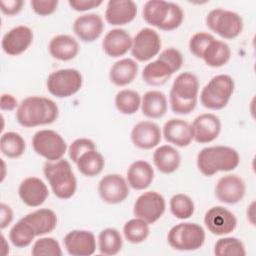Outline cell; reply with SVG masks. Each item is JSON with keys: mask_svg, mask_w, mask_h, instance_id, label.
Instances as JSON below:
<instances>
[{"mask_svg": "<svg viewBox=\"0 0 256 256\" xmlns=\"http://www.w3.org/2000/svg\"><path fill=\"white\" fill-rule=\"evenodd\" d=\"M59 115L57 104L42 96H29L21 101L16 110V120L24 127L31 128L55 122Z\"/></svg>", "mask_w": 256, "mask_h": 256, "instance_id": "obj_1", "label": "cell"}, {"mask_svg": "<svg viewBox=\"0 0 256 256\" xmlns=\"http://www.w3.org/2000/svg\"><path fill=\"white\" fill-rule=\"evenodd\" d=\"M196 163L201 174L211 177L221 171L228 172L236 169L240 163V155L229 146H209L199 151Z\"/></svg>", "mask_w": 256, "mask_h": 256, "instance_id": "obj_2", "label": "cell"}, {"mask_svg": "<svg viewBox=\"0 0 256 256\" xmlns=\"http://www.w3.org/2000/svg\"><path fill=\"white\" fill-rule=\"evenodd\" d=\"M145 22L163 31L177 29L184 20L182 8L174 3L164 0H149L142 10Z\"/></svg>", "mask_w": 256, "mask_h": 256, "instance_id": "obj_3", "label": "cell"}, {"mask_svg": "<svg viewBox=\"0 0 256 256\" xmlns=\"http://www.w3.org/2000/svg\"><path fill=\"white\" fill-rule=\"evenodd\" d=\"M199 81L195 74L183 72L179 74L171 87L169 103L175 114L185 115L191 113L197 104Z\"/></svg>", "mask_w": 256, "mask_h": 256, "instance_id": "obj_4", "label": "cell"}, {"mask_svg": "<svg viewBox=\"0 0 256 256\" xmlns=\"http://www.w3.org/2000/svg\"><path fill=\"white\" fill-rule=\"evenodd\" d=\"M43 173L57 198L67 200L75 194L77 180L67 160L62 158L57 161H47L44 164Z\"/></svg>", "mask_w": 256, "mask_h": 256, "instance_id": "obj_5", "label": "cell"}, {"mask_svg": "<svg viewBox=\"0 0 256 256\" xmlns=\"http://www.w3.org/2000/svg\"><path fill=\"white\" fill-rule=\"evenodd\" d=\"M235 89L231 76L219 74L212 77L202 88L200 93L201 104L210 110H221L230 101Z\"/></svg>", "mask_w": 256, "mask_h": 256, "instance_id": "obj_6", "label": "cell"}, {"mask_svg": "<svg viewBox=\"0 0 256 256\" xmlns=\"http://www.w3.org/2000/svg\"><path fill=\"white\" fill-rule=\"evenodd\" d=\"M205 231L197 223L183 222L173 226L168 234L167 241L171 248L178 251H195L205 242Z\"/></svg>", "mask_w": 256, "mask_h": 256, "instance_id": "obj_7", "label": "cell"}, {"mask_svg": "<svg viewBox=\"0 0 256 256\" xmlns=\"http://www.w3.org/2000/svg\"><path fill=\"white\" fill-rule=\"evenodd\" d=\"M207 27L224 39H234L243 30L242 17L233 11L223 8L211 10L206 16Z\"/></svg>", "mask_w": 256, "mask_h": 256, "instance_id": "obj_8", "label": "cell"}, {"mask_svg": "<svg viewBox=\"0 0 256 256\" xmlns=\"http://www.w3.org/2000/svg\"><path fill=\"white\" fill-rule=\"evenodd\" d=\"M83 77L73 68L59 69L52 72L46 81L49 93L57 98H67L76 94L82 87Z\"/></svg>", "mask_w": 256, "mask_h": 256, "instance_id": "obj_9", "label": "cell"}, {"mask_svg": "<svg viewBox=\"0 0 256 256\" xmlns=\"http://www.w3.org/2000/svg\"><path fill=\"white\" fill-rule=\"evenodd\" d=\"M32 147L36 154L48 161L62 159L67 150L64 138L56 131L50 129L37 131L32 138Z\"/></svg>", "mask_w": 256, "mask_h": 256, "instance_id": "obj_10", "label": "cell"}, {"mask_svg": "<svg viewBox=\"0 0 256 256\" xmlns=\"http://www.w3.org/2000/svg\"><path fill=\"white\" fill-rule=\"evenodd\" d=\"M166 202L164 197L156 191H147L142 193L135 201L133 206L134 216L153 224L164 214Z\"/></svg>", "mask_w": 256, "mask_h": 256, "instance_id": "obj_11", "label": "cell"}, {"mask_svg": "<svg viewBox=\"0 0 256 256\" xmlns=\"http://www.w3.org/2000/svg\"><path fill=\"white\" fill-rule=\"evenodd\" d=\"M161 46V38L157 31L145 27L139 30L133 38L131 54L137 61L146 62L160 52Z\"/></svg>", "mask_w": 256, "mask_h": 256, "instance_id": "obj_12", "label": "cell"}, {"mask_svg": "<svg viewBox=\"0 0 256 256\" xmlns=\"http://www.w3.org/2000/svg\"><path fill=\"white\" fill-rule=\"evenodd\" d=\"M100 198L108 204H119L129 195L127 180L116 173L105 175L98 184Z\"/></svg>", "mask_w": 256, "mask_h": 256, "instance_id": "obj_13", "label": "cell"}, {"mask_svg": "<svg viewBox=\"0 0 256 256\" xmlns=\"http://www.w3.org/2000/svg\"><path fill=\"white\" fill-rule=\"evenodd\" d=\"M206 228L214 235H227L233 232L237 226L235 215L223 206L211 207L204 216Z\"/></svg>", "mask_w": 256, "mask_h": 256, "instance_id": "obj_14", "label": "cell"}, {"mask_svg": "<svg viewBox=\"0 0 256 256\" xmlns=\"http://www.w3.org/2000/svg\"><path fill=\"white\" fill-rule=\"evenodd\" d=\"M246 184L236 174H227L221 177L215 186L216 198L225 204L239 203L245 196Z\"/></svg>", "mask_w": 256, "mask_h": 256, "instance_id": "obj_15", "label": "cell"}, {"mask_svg": "<svg viewBox=\"0 0 256 256\" xmlns=\"http://www.w3.org/2000/svg\"><path fill=\"white\" fill-rule=\"evenodd\" d=\"M190 126L193 140L200 144L214 141L221 132V121L218 116L212 113L200 114Z\"/></svg>", "mask_w": 256, "mask_h": 256, "instance_id": "obj_16", "label": "cell"}, {"mask_svg": "<svg viewBox=\"0 0 256 256\" xmlns=\"http://www.w3.org/2000/svg\"><path fill=\"white\" fill-rule=\"evenodd\" d=\"M33 42V31L26 25L13 27L6 32L2 38L1 46L3 51L10 56H17L24 53Z\"/></svg>", "mask_w": 256, "mask_h": 256, "instance_id": "obj_17", "label": "cell"}, {"mask_svg": "<svg viewBox=\"0 0 256 256\" xmlns=\"http://www.w3.org/2000/svg\"><path fill=\"white\" fill-rule=\"evenodd\" d=\"M64 246L69 255L90 256L96 250V238L91 231L72 230L63 239Z\"/></svg>", "mask_w": 256, "mask_h": 256, "instance_id": "obj_18", "label": "cell"}, {"mask_svg": "<svg viewBox=\"0 0 256 256\" xmlns=\"http://www.w3.org/2000/svg\"><path fill=\"white\" fill-rule=\"evenodd\" d=\"M104 29L102 17L97 13H87L77 17L73 23L75 35L83 42L90 43L97 40Z\"/></svg>", "mask_w": 256, "mask_h": 256, "instance_id": "obj_19", "label": "cell"}, {"mask_svg": "<svg viewBox=\"0 0 256 256\" xmlns=\"http://www.w3.org/2000/svg\"><path fill=\"white\" fill-rule=\"evenodd\" d=\"M160 127L152 121H140L131 130V141L137 148L149 150L156 147L161 141Z\"/></svg>", "mask_w": 256, "mask_h": 256, "instance_id": "obj_20", "label": "cell"}, {"mask_svg": "<svg viewBox=\"0 0 256 256\" xmlns=\"http://www.w3.org/2000/svg\"><path fill=\"white\" fill-rule=\"evenodd\" d=\"M18 194L22 202L29 207L42 205L49 195L46 184L38 177H27L21 181Z\"/></svg>", "mask_w": 256, "mask_h": 256, "instance_id": "obj_21", "label": "cell"}, {"mask_svg": "<svg viewBox=\"0 0 256 256\" xmlns=\"http://www.w3.org/2000/svg\"><path fill=\"white\" fill-rule=\"evenodd\" d=\"M137 14V5L132 0H110L105 10V19L112 26H122L132 22Z\"/></svg>", "mask_w": 256, "mask_h": 256, "instance_id": "obj_22", "label": "cell"}, {"mask_svg": "<svg viewBox=\"0 0 256 256\" xmlns=\"http://www.w3.org/2000/svg\"><path fill=\"white\" fill-rule=\"evenodd\" d=\"M132 37L121 28H114L106 33L102 41L104 53L112 58H117L125 55L132 47Z\"/></svg>", "mask_w": 256, "mask_h": 256, "instance_id": "obj_23", "label": "cell"}, {"mask_svg": "<svg viewBox=\"0 0 256 256\" xmlns=\"http://www.w3.org/2000/svg\"><path fill=\"white\" fill-rule=\"evenodd\" d=\"M164 139L177 147H186L193 140L190 124L180 118H172L163 126Z\"/></svg>", "mask_w": 256, "mask_h": 256, "instance_id": "obj_24", "label": "cell"}, {"mask_svg": "<svg viewBox=\"0 0 256 256\" xmlns=\"http://www.w3.org/2000/svg\"><path fill=\"white\" fill-rule=\"evenodd\" d=\"M154 179V169L150 163L137 160L131 163L126 173L128 185L135 190H144L150 186Z\"/></svg>", "mask_w": 256, "mask_h": 256, "instance_id": "obj_25", "label": "cell"}, {"mask_svg": "<svg viewBox=\"0 0 256 256\" xmlns=\"http://www.w3.org/2000/svg\"><path fill=\"white\" fill-rule=\"evenodd\" d=\"M34 230L36 236H43L51 233L57 226L56 213L48 208H40L22 217Z\"/></svg>", "mask_w": 256, "mask_h": 256, "instance_id": "obj_26", "label": "cell"}, {"mask_svg": "<svg viewBox=\"0 0 256 256\" xmlns=\"http://www.w3.org/2000/svg\"><path fill=\"white\" fill-rule=\"evenodd\" d=\"M48 50L53 58L60 61H69L79 53V44L72 36L59 34L50 40Z\"/></svg>", "mask_w": 256, "mask_h": 256, "instance_id": "obj_27", "label": "cell"}, {"mask_svg": "<svg viewBox=\"0 0 256 256\" xmlns=\"http://www.w3.org/2000/svg\"><path fill=\"white\" fill-rule=\"evenodd\" d=\"M138 73V64L131 58H123L116 61L110 68L109 79L118 86L123 87L133 82Z\"/></svg>", "mask_w": 256, "mask_h": 256, "instance_id": "obj_28", "label": "cell"}, {"mask_svg": "<svg viewBox=\"0 0 256 256\" xmlns=\"http://www.w3.org/2000/svg\"><path fill=\"white\" fill-rule=\"evenodd\" d=\"M166 95L158 90L147 91L141 99V110L144 116L150 119L163 117L167 112Z\"/></svg>", "mask_w": 256, "mask_h": 256, "instance_id": "obj_29", "label": "cell"}, {"mask_svg": "<svg viewBox=\"0 0 256 256\" xmlns=\"http://www.w3.org/2000/svg\"><path fill=\"white\" fill-rule=\"evenodd\" d=\"M153 163L161 173L171 174L179 168L181 156L171 145H162L154 151Z\"/></svg>", "mask_w": 256, "mask_h": 256, "instance_id": "obj_30", "label": "cell"}, {"mask_svg": "<svg viewBox=\"0 0 256 256\" xmlns=\"http://www.w3.org/2000/svg\"><path fill=\"white\" fill-rule=\"evenodd\" d=\"M174 74L171 67L163 60L157 58L148 63L142 71V79L151 86H161L165 84Z\"/></svg>", "mask_w": 256, "mask_h": 256, "instance_id": "obj_31", "label": "cell"}, {"mask_svg": "<svg viewBox=\"0 0 256 256\" xmlns=\"http://www.w3.org/2000/svg\"><path fill=\"white\" fill-rule=\"evenodd\" d=\"M231 58V49L227 43L221 40L214 39L206 47L202 58L206 65L218 68L229 62Z\"/></svg>", "mask_w": 256, "mask_h": 256, "instance_id": "obj_32", "label": "cell"}, {"mask_svg": "<svg viewBox=\"0 0 256 256\" xmlns=\"http://www.w3.org/2000/svg\"><path fill=\"white\" fill-rule=\"evenodd\" d=\"M75 164L82 175L94 177L102 172L105 166V160L103 155L95 149L82 154Z\"/></svg>", "mask_w": 256, "mask_h": 256, "instance_id": "obj_33", "label": "cell"}, {"mask_svg": "<svg viewBox=\"0 0 256 256\" xmlns=\"http://www.w3.org/2000/svg\"><path fill=\"white\" fill-rule=\"evenodd\" d=\"M26 143L24 138L17 132L9 131L2 134L0 138V150L8 158H19L25 152Z\"/></svg>", "mask_w": 256, "mask_h": 256, "instance_id": "obj_34", "label": "cell"}, {"mask_svg": "<svg viewBox=\"0 0 256 256\" xmlns=\"http://www.w3.org/2000/svg\"><path fill=\"white\" fill-rule=\"evenodd\" d=\"M98 246L101 254H118L123 246V240L120 232L115 228L103 229L98 235Z\"/></svg>", "mask_w": 256, "mask_h": 256, "instance_id": "obj_35", "label": "cell"}, {"mask_svg": "<svg viewBox=\"0 0 256 256\" xmlns=\"http://www.w3.org/2000/svg\"><path fill=\"white\" fill-rule=\"evenodd\" d=\"M140 94L132 89H123L117 92L115 96L116 109L124 115H132L138 111L141 106Z\"/></svg>", "mask_w": 256, "mask_h": 256, "instance_id": "obj_36", "label": "cell"}, {"mask_svg": "<svg viewBox=\"0 0 256 256\" xmlns=\"http://www.w3.org/2000/svg\"><path fill=\"white\" fill-rule=\"evenodd\" d=\"M149 233V224L137 217L128 220L123 227L125 239L132 244H139L145 241L148 238Z\"/></svg>", "mask_w": 256, "mask_h": 256, "instance_id": "obj_37", "label": "cell"}, {"mask_svg": "<svg viewBox=\"0 0 256 256\" xmlns=\"http://www.w3.org/2000/svg\"><path fill=\"white\" fill-rule=\"evenodd\" d=\"M36 237L33 228L22 218L12 226L9 231V239L17 248L28 247Z\"/></svg>", "mask_w": 256, "mask_h": 256, "instance_id": "obj_38", "label": "cell"}, {"mask_svg": "<svg viewBox=\"0 0 256 256\" xmlns=\"http://www.w3.org/2000/svg\"><path fill=\"white\" fill-rule=\"evenodd\" d=\"M169 207L172 215L181 220L190 218L195 210L193 200L188 195L183 193L173 195L170 199Z\"/></svg>", "mask_w": 256, "mask_h": 256, "instance_id": "obj_39", "label": "cell"}, {"mask_svg": "<svg viewBox=\"0 0 256 256\" xmlns=\"http://www.w3.org/2000/svg\"><path fill=\"white\" fill-rule=\"evenodd\" d=\"M216 256H245V246L236 237H223L217 240L214 245Z\"/></svg>", "mask_w": 256, "mask_h": 256, "instance_id": "obj_40", "label": "cell"}, {"mask_svg": "<svg viewBox=\"0 0 256 256\" xmlns=\"http://www.w3.org/2000/svg\"><path fill=\"white\" fill-rule=\"evenodd\" d=\"M33 256H62L59 242L52 237H42L36 240L31 248Z\"/></svg>", "mask_w": 256, "mask_h": 256, "instance_id": "obj_41", "label": "cell"}, {"mask_svg": "<svg viewBox=\"0 0 256 256\" xmlns=\"http://www.w3.org/2000/svg\"><path fill=\"white\" fill-rule=\"evenodd\" d=\"M215 38L207 32H197L189 40V51L197 58H202V55L208 44Z\"/></svg>", "mask_w": 256, "mask_h": 256, "instance_id": "obj_42", "label": "cell"}, {"mask_svg": "<svg viewBox=\"0 0 256 256\" xmlns=\"http://www.w3.org/2000/svg\"><path fill=\"white\" fill-rule=\"evenodd\" d=\"M95 149H96V145L91 139L89 138L75 139L68 148L69 158L72 160V162L76 163L82 154H84L89 150H95Z\"/></svg>", "mask_w": 256, "mask_h": 256, "instance_id": "obj_43", "label": "cell"}, {"mask_svg": "<svg viewBox=\"0 0 256 256\" xmlns=\"http://www.w3.org/2000/svg\"><path fill=\"white\" fill-rule=\"evenodd\" d=\"M159 59L163 60L164 62H166L171 69L173 70V72H177L181 69L184 59H183V55L182 53L173 47H169L164 49L158 56Z\"/></svg>", "mask_w": 256, "mask_h": 256, "instance_id": "obj_44", "label": "cell"}, {"mask_svg": "<svg viewBox=\"0 0 256 256\" xmlns=\"http://www.w3.org/2000/svg\"><path fill=\"white\" fill-rule=\"evenodd\" d=\"M59 2L57 0H32L30 5L32 10L39 16H48L53 14Z\"/></svg>", "mask_w": 256, "mask_h": 256, "instance_id": "obj_45", "label": "cell"}, {"mask_svg": "<svg viewBox=\"0 0 256 256\" xmlns=\"http://www.w3.org/2000/svg\"><path fill=\"white\" fill-rule=\"evenodd\" d=\"M103 1L101 0H69L68 5L77 12H84L99 7Z\"/></svg>", "mask_w": 256, "mask_h": 256, "instance_id": "obj_46", "label": "cell"}, {"mask_svg": "<svg viewBox=\"0 0 256 256\" xmlns=\"http://www.w3.org/2000/svg\"><path fill=\"white\" fill-rule=\"evenodd\" d=\"M24 4L23 0H2L0 1V9L5 15L13 16L22 10Z\"/></svg>", "mask_w": 256, "mask_h": 256, "instance_id": "obj_47", "label": "cell"}, {"mask_svg": "<svg viewBox=\"0 0 256 256\" xmlns=\"http://www.w3.org/2000/svg\"><path fill=\"white\" fill-rule=\"evenodd\" d=\"M12 220H13L12 208L5 203H1L0 204V228L2 230L6 228L11 224Z\"/></svg>", "mask_w": 256, "mask_h": 256, "instance_id": "obj_48", "label": "cell"}, {"mask_svg": "<svg viewBox=\"0 0 256 256\" xmlns=\"http://www.w3.org/2000/svg\"><path fill=\"white\" fill-rule=\"evenodd\" d=\"M19 104L17 99L8 93H3L0 98V108L2 111H12L18 108Z\"/></svg>", "mask_w": 256, "mask_h": 256, "instance_id": "obj_49", "label": "cell"}, {"mask_svg": "<svg viewBox=\"0 0 256 256\" xmlns=\"http://www.w3.org/2000/svg\"><path fill=\"white\" fill-rule=\"evenodd\" d=\"M254 205H255V202H252L247 207V219L249 220V222L252 225H255V221H254Z\"/></svg>", "mask_w": 256, "mask_h": 256, "instance_id": "obj_50", "label": "cell"}, {"mask_svg": "<svg viewBox=\"0 0 256 256\" xmlns=\"http://www.w3.org/2000/svg\"><path fill=\"white\" fill-rule=\"evenodd\" d=\"M1 162H2V168H3V173L1 175V181H3L5 178V162L3 160Z\"/></svg>", "mask_w": 256, "mask_h": 256, "instance_id": "obj_51", "label": "cell"}]
</instances>
